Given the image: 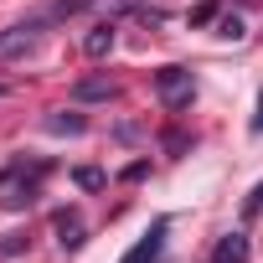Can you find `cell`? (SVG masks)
Listing matches in <instances>:
<instances>
[{
  "label": "cell",
  "mask_w": 263,
  "mask_h": 263,
  "mask_svg": "<svg viewBox=\"0 0 263 263\" xmlns=\"http://www.w3.org/2000/svg\"><path fill=\"white\" fill-rule=\"evenodd\" d=\"M42 26H47V16H26V21L6 26V31H0V62L36 52V47H42Z\"/></svg>",
  "instance_id": "1"
},
{
  "label": "cell",
  "mask_w": 263,
  "mask_h": 263,
  "mask_svg": "<svg viewBox=\"0 0 263 263\" xmlns=\"http://www.w3.org/2000/svg\"><path fill=\"white\" fill-rule=\"evenodd\" d=\"M155 93H160V103L176 114V108H186V103H191L196 78H191L186 67H176V62H171V67H160V72H155Z\"/></svg>",
  "instance_id": "2"
},
{
  "label": "cell",
  "mask_w": 263,
  "mask_h": 263,
  "mask_svg": "<svg viewBox=\"0 0 263 263\" xmlns=\"http://www.w3.org/2000/svg\"><path fill=\"white\" fill-rule=\"evenodd\" d=\"M42 171H47V165H42ZM42 171H31L26 181H21V165H16V171H0V191H6L0 201H11V206H26V201H36V186H42Z\"/></svg>",
  "instance_id": "3"
},
{
  "label": "cell",
  "mask_w": 263,
  "mask_h": 263,
  "mask_svg": "<svg viewBox=\"0 0 263 263\" xmlns=\"http://www.w3.org/2000/svg\"><path fill=\"white\" fill-rule=\"evenodd\" d=\"M160 253H165V222H155V227H150V232H145V237H140L135 248H129V253H124L119 263H155Z\"/></svg>",
  "instance_id": "4"
},
{
  "label": "cell",
  "mask_w": 263,
  "mask_h": 263,
  "mask_svg": "<svg viewBox=\"0 0 263 263\" xmlns=\"http://www.w3.org/2000/svg\"><path fill=\"white\" fill-rule=\"evenodd\" d=\"M52 227H57V242H62L67 253H78V248H83V222H78V212H57V217H52Z\"/></svg>",
  "instance_id": "5"
},
{
  "label": "cell",
  "mask_w": 263,
  "mask_h": 263,
  "mask_svg": "<svg viewBox=\"0 0 263 263\" xmlns=\"http://www.w3.org/2000/svg\"><path fill=\"white\" fill-rule=\"evenodd\" d=\"M212 263H248V232H227L212 248Z\"/></svg>",
  "instance_id": "6"
},
{
  "label": "cell",
  "mask_w": 263,
  "mask_h": 263,
  "mask_svg": "<svg viewBox=\"0 0 263 263\" xmlns=\"http://www.w3.org/2000/svg\"><path fill=\"white\" fill-rule=\"evenodd\" d=\"M114 36H119L114 21H98V26L83 36V52H88V57H108V52H114Z\"/></svg>",
  "instance_id": "7"
},
{
  "label": "cell",
  "mask_w": 263,
  "mask_h": 263,
  "mask_svg": "<svg viewBox=\"0 0 263 263\" xmlns=\"http://www.w3.org/2000/svg\"><path fill=\"white\" fill-rule=\"evenodd\" d=\"M72 98H78V103H93V98H119V83H114V78H83V83L72 88Z\"/></svg>",
  "instance_id": "8"
},
{
  "label": "cell",
  "mask_w": 263,
  "mask_h": 263,
  "mask_svg": "<svg viewBox=\"0 0 263 263\" xmlns=\"http://www.w3.org/2000/svg\"><path fill=\"white\" fill-rule=\"evenodd\" d=\"M42 124H47V135H83V129H88L83 114H47Z\"/></svg>",
  "instance_id": "9"
},
{
  "label": "cell",
  "mask_w": 263,
  "mask_h": 263,
  "mask_svg": "<svg viewBox=\"0 0 263 263\" xmlns=\"http://www.w3.org/2000/svg\"><path fill=\"white\" fill-rule=\"evenodd\" d=\"M72 181H78V186H83V191H98V186H103V181H108V176H103V171H98V165H78V171H72Z\"/></svg>",
  "instance_id": "10"
},
{
  "label": "cell",
  "mask_w": 263,
  "mask_h": 263,
  "mask_svg": "<svg viewBox=\"0 0 263 263\" xmlns=\"http://www.w3.org/2000/svg\"><path fill=\"white\" fill-rule=\"evenodd\" d=\"M206 21H217V0H201V6L191 11V26H206Z\"/></svg>",
  "instance_id": "11"
},
{
  "label": "cell",
  "mask_w": 263,
  "mask_h": 263,
  "mask_svg": "<svg viewBox=\"0 0 263 263\" xmlns=\"http://www.w3.org/2000/svg\"><path fill=\"white\" fill-rule=\"evenodd\" d=\"M217 36H227V42H237V36H242V21H237V16H227V21L217 26Z\"/></svg>",
  "instance_id": "12"
},
{
  "label": "cell",
  "mask_w": 263,
  "mask_h": 263,
  "mask_svg": "<svg viewBox=\"0 0 263 263\" xmlns=\"http://www.w3.org/2000/svg\"><path fill=\"white\" fill-rule=\"evenodd\" d=\"M253 135H263V88H258V114H253Z\"/></svg>",
  "instance_id": "13"
}]
</instances>
